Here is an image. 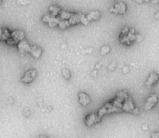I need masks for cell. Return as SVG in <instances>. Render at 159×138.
<instances>
[{
	"instance_id": "cell-1",
	"label": "cell",
	"mask_w": 159,
	"mask_h": 138,
	"mask_svg": "<svg viewBox=\"0 0 159 138\" xmlns=\"http://www.w3.org/2000/svg\"><path fill=\"white\" fill-rule=\"evenodd\" d=\"M24 39H25L24 33L20 30H15V31L11 32L10 38L7 40L6 42L9 45H18L21 41Z\"/></svg>"
},
{
	"instance_id": "cell-2",
	"label": "cell",
	"mask_w": 159,
	"mask_h": 138,
	"mask_svg": "<svg viewBox=\"0 0 159 138\" xmlns=\"http://www.w3.org/2000/svg\"><path fill=\"white\" fill-rule=\"evenodd\" d=\"M122 110L124 112L131 113H133V114H138L139 113V110L137 107H135V105H134L133 100L130 97L123 103Z\"/></svg>"
},
{
	"instance_id": "cell-3",
	"label": "cell",
	"mask_w": 159,
	"mask_h": 138,
	"mask_svg": "<svg viewBox=\"0 0 159 138\" xmlns=\"http://www.w3.org/2000/svg\"><path fill=\"white\" fill-rule=\"evenodd\" d=\"M119 41L122 44L130 45L133 42H135V30L134 28L131 29L126 36L119 37Z\"/></svg>"
},
{
	"instance_id": "cell-4",
	"label": "cell",
	"mask_w": 159,
	"mask_h": 138,
	"mask_svg": "<svg viewBox=\"0 0 159 138\" xmlns=\"http://www.w3.org/2000/svg\"><path fill=\"white\" fill-rule=\"evenodd\" d=\"M102 119V117H99L97 113H89V115H87L85 118V123L87 126L91 127L94 125L97 124L100 122V121Z\"/></svg>"
},
{
	"instance_id": "cell-5",
	"label": "cell",
	"mask_w": 159,
	"mask_h": 138,
	"mask_svg": "<svg viewBox=\"0 0 159 138\" xmlns=\"http://www.w3.org/2000/svg\"><path fill=\"white\" fill-rule=\"evenodd\" d=\"M158 102V96L157 94H152L149 96L146 100V103L144 104V109L145 110H150L152 109L154 106Z\"/></svg>"
},
{
	"instance_id": "cell-6",
	"label": "cell",
	"mask_w": 159,
	"mask_h": 138,
	"mask_svg": "<svg viewBox=\"0 0 159 138\" xmlns=\"http://www.w3.org/2000/svg\"><path fill=\"white\" fill-rule=\"evenodd\" d=\"M38 72L34 68H31L29 71H27L23 75V77L21 78V81L24 83H30L32 82L35 79L36 76H37Z\"/></svg>"
},
{
	"instance_id": "cell-7",
	"label": "cell",
	"mask_w": 159,
	"mask_h": 138,
	"mask_svg": "<svg viewBox=\"0 0 159 138\" xmlns=\"http://www.w3.org/2000/svg\"><path fill=\"white\" fill-rule=\"evenodd\" d=\"M110 11L116 14H124L127 11V5L123 2L117 3L113 7L110 9Z\"/></svg>"
},
{
	"instance_id": "cell-8",
	"label": "cell",
	"mask_w": 159,
	"mask_h": 138,
	"mask_svg": "<svg viewBox=\"0 0 159 138\" xmlns=\"http://www.w3.org/2000/svg\"><path fill=\"white\" fill-rule=\"evenodd\" d=\"M18 49L19 53L21 54H25V53H30V49H31V45H30V43L26 41V40H22L20 42L18 43Z\"/></svg>"
},
{
	"instance_id": "cell-9",
	"label": "cell",
	"mask_w": 159,
	"mask_h": 138,
	"mask_svg": "<svg viewBox=\"0 0 159 138\" xmlns=\"http://www.w3.org/2000/svg\"><path fill=\"white\" fill-rule=\"evenodd\" d=\"M85 18V15L81 13H72L70 18H69V23L71 25H76L79 23H82V21Z\"/></svg>"
},
{
	"instance_id": "cell-10",
	"label": "cell",
	"mask_w": 159,
	"mask_h": 138,
	"mask_svg": "<svg viewBox=\"0 0 159 138\" xmlns=\"http://www.w3.org/2000/svg\"><path fill=\"white\" fill-rule=\"evenodd\" d=\"M159 81V75L158 74H157L156 72H152L150 73V75L148 76V78L146 79V87L150 88L153 86L156 85L158 83V82Z\"/></svg>"
},
{
	"instance_id": "cell-11",
	"label": "cell",
	"mask_w": 159,
	"mask_h": 138,
	"mask_svg": "<svg viewBox=\"0 0 159 138\" xmlns=\"http://www.w3.org/2000/svg\"><path fill=\"white\" fill-rule=\"evenodd\" d=\"M78 99H79V103H80V104L84 106H88L89 103H90V102H91V99H90L89 95L88 94L85 93V92L79 93Z\"/></svg>"
},
{
	"instance_id": "cell-12",
	"label": "cell",
	"mask_w": 159,
	"mask_h": 138,
	"mask_svg": "<svg viewBox=\"0 0 159 138\" xmlns=\"http://www.w3.org/2000/svg\"><path fill=\"white\" fill-rule=\"evenodd\" d=\"M30 53L33 56L34 58L39 59L41 57V56H42V48H40L38 45H31V49H30Z\"/></svg>"
},
{
	"instance_id": "cell-13",
	"label": "cell",
	"mask_w": 159,
	"mask_h": 138,
	"mask_svg": "<svg viewBox=\"0 0 159 138\" xmlns=\"http://www.w3.org/2000/svg\"><path fill=\"white\" fill-rule=\"evenodd\" d=\"M10 30L7 28H0V41H7L11 37Z\"/></svg>"
},
{
	"instance_id": "cell-14",
	"label": "cell",
	"mask_w": 159,
	"mask_h": 138,
	"mask_svg": "<svg viewBox=\"0 0 159 138\" xmlns=\"http://www.w3.org/2000/svg\"><path fill=\"white\" fill-rule=\"evenodd\" d=\"M100 17H101V14H100L99 11H91V12L86 16L87 20H88L89 22L92 21H97V20H99V18H100Z\"/></svg>"
},
{
	"instance_id": "cell-15",
	"label": "cell",
	"mask_w": 159,
	"mask_h": 138,
	"mask_svg": "<svg viewBox=\"0 0 159 138\" xmlns=\"http://www.w3.org/2000/svg\"><path fill=\"white\" fill-rule=\"evenodd\" d=\"M128 98H129V95H128L127 92L124 91L118 92L116 94V95H115V99H118L119 101H120V102H122L123 103Z\"/></svg>"
},
{
	"instance_id": "cell-16",
	"label": "cell",
	"mask_w": 159,
	"mask_h": 138,
	"mask_svg": "<svg viewBox=\"0 0 159 138\" xmlns=\"http://www.w3.org/2000/svg\"><path fill=\"white\" fill-rule=\"evenodd\" d=\"M60 12H61L60 8L57 6H51L49 8V13L54 17H57L58 15H60Z\"/></svg>"
},
{
	"instance_id": "cell-17",
	"label": "cell",
	"mask_w": 159,
	"mask_h": 138,
	"mask_svg": "<svg viewBox=\"0 0 159 138\" xmlns=\"http://www.w3.org/2000/svg\"><path fill=\"white\" fill-rule=\"evenodd\" d=\"M57 26L60 29H66L68 27H70L71 25L68 20H60V21L59 22V24H58Z\"/></svg>"
},
{
	"instance_id": "cell-18",
	"label": "cell",
	"mask_w": 159,
	"mask_h": 138,
	"mask_svg": "<svg viewBox=\"0 0 159 138\" xmlns=\"http://www.w3.org/2000/svg\"><path fill=\"white\" fill-rule=\"evenodd\" d=\"M54 18H56V17H54V16H53V15H51L50 13H48V14H46V15H44V16H43L42 19V21L43 23L49 24L50 21H52Z\"/></svg>"
},
{
	"instance_id": "cell-19",
	"label": "cell",
	"mask_w": 159,
	"mask_h": 138,
	"mask_svg": "<svg viewBox=\"0 0 159 138\" xmlns=\"http://www.w3.org/2000/svg\"><path fill=\"white\" fill-rule=\"evenodd\" d=\"M72 13L68 12V11H61L60 14V20H69Z\"/></svg>"
},
{
	"instance_id": "cell-20",
	"label": "cell",
	"mask_w": 159,
	"mask_h": 138,
	"mask_svg": "<svg viewBox=\"0 0 159 138\" xmlns=\"http://www.w3.org/2000/svg\"><path fill=\"white\" fill-rule=\"evenodd\" d=\"M60 18L56 17V18H54L52 21H50V23L48 24V25L50 26V28H54L55 26H57V25H58V24H59V22H60Z\"/></svg>"
},
{
	"instance_id": "cell-21",
	"label": "cell",
	"mask_w": 159,
	"mask_h": 138,
	"mask_svg": "<svg viewBox=\"0 0 159 138\" xmlns=\"http://www.w3.org/2000/svg\"><path fill=\"white\" fill-rule=\"evenodd\" d=\"M110 52V47L109 46H103L102 49H101V50H100V54L102 55V56H105L106 54H107V53H109Z\"/></svg>"
},
{
	"instance_id": "cell-22",
	"label": "cell",
	"mask_w": 159,
	"mask_h": 138,
	"mask_svg": "<svg viewBox=\"0 0 159 138\" xmlns=\"http://www.w3.org/2000/svg\"><path fill=\"white\" fill-rule=\"evenodd\" d=\"M62 74H63L64 77L67 80L70 79L71 73L68 69H63V70H62Z\"/></svg>"
},
{
	"instance_id": "cell-23",
	"label": "cell",
	"mask_w": 159,
	"mask_h": 138,
	"mask_svg": "<svg viewBox=\"0 0 159 138\" xmlns=\"http://www.w3.org/2000/svg\"><path fill=\"white\" fill-rule=\"evenodd\" d=\"M30 0H17V4L19 6H25L30 3Z\"/></svg>"
},
{
	"instance_id": "cell-24",
	"label": "cell",
	"mask_w": 159,
	"mask_h": 138,
	"mask_svg": "<svg viewBox=\"0 0 159 138\" xmlns=\"http://www.w3.org/2000/svg\"><path fill=\"white\" fill-rule=\"evenodd\" d=\"M142 40H143V37L141 34H135V42H141Z\"/></svg>"
},
{
	"instance_id": "cell-25",
	"label": "cell",
	"mask_w": 159,
	"mask_h": 138,
	"mask_svg": "<svg viewBox=\"0 0 159 138\" xmlns=\"http://www.w3.org/2000/svg\"><path fill=\"white\" fill-rule=\"evenodd\" d=\"M151 137L152 138H159L158 132H153L152 133H151Z\"/></svg>"
},
{
	"instance_id": "cell-26",
	"label": "cell",
	"mask_w": 159,
	"mask_h": 138,
	"mask_svg": "<svg viewBox=\"0 0 159 138\" xmlns=\"http://www.w3.org/2000/svg\"><path fill=\"white\" fill-rule=\"evenodd\" d=\"M152 3H159V0H151Z\"/></svg>"
},
{
	"instance_id": "cell-27",
	"label": "cell",
	"mask_w": 159,
	"mask_h": 138,
	"mask_svg": "<svg viewBox=\"0 0 159 138\" xmlns=\"http://www.w3.org/2000/svg\"><path fill=\"white\" fill-rule=\"evenodd\" d=\"M154 18H156V19H159V12H158V13L154 15Z\"/></svg>"
},
{
	"instance_id": "cell-28",
	"label": "cell",
	"mask_w": 159,
	"mask_h": 138,
	"mask_svg": "<svg viewBox=\"0 0 159 138\" xmlns=\"http://www.w3.org/2000/svg\"><path fill=\"white\" fill-rule=\"evenodd\" d=\"M134 2H136V3H142L143 2H142V0H133Z\"/></svg>"
},
{
	"instance_id": "cell-29",
	"label": "cell",
	"mask_w": 159,
	"mask_h": 138,
	"mask_svg": "<svg viewBox=\"0 0 159 138\" xmlns=\"http://www.w3.org/2000/svg\"><path fill=\"white\" fill-rule=\"evenodd\" d=\"M38 138H49L48 137H46L45 135H40L38 137Z\"/></svg>"
},
{
	"instance_id": "cell-30",
	"label": "cell",
	"mask_w": 159,
	"mask_h": 138,
	"mask_svg": "<svg viewBox=\"0 0 159 138\" xmlns=\"http://www.w3.org/2000/svg\"><path fill=\"white\" fill-rule=\"evenodd\" d=\"M150 0H142V2H145V3H148Z\"/></svg>"
},
{
	"instance_id": "cell-31",
	"label": "cell",
	"mask_w": 159,
	"mask_h": 138,
	"mask_svg": "<svg viewBox=\"0 0 159 138\" xmlns=\"http://www.w3.org/2000/svg\"><path fill=\"white\" fill-rule=\"evenodd\" d=\"M2 2H3V0H0V4L2 3Z\"/></svg>"
},
{
	"instance_id": "cell-32",
	"label": "cell",
	"mask_w": 159,
	"mask_h": 138,
	"mask_svg": "<svg viewBox=\"0 0 159 138\" xmlns=\"http://www.w3.org/2000/svg\"><path fill=\"white\" fill-rule=\"evenodd\" d=\"M111 2H113V1H115V0H111Z\"/></svg>"
}]
</instances>
